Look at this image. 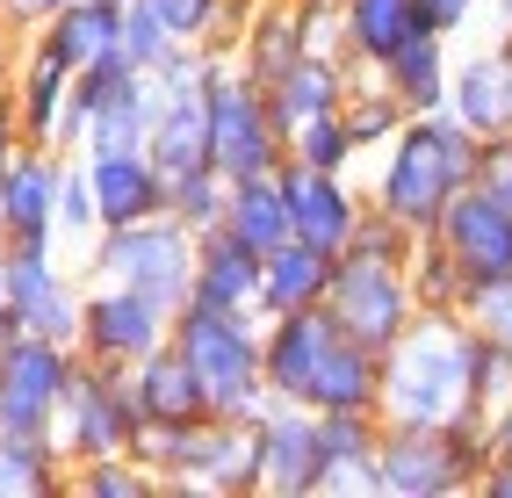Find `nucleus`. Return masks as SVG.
Instances as JSON below:
<instances>
[{
    "label": "nucleus",
    "instance_id": "1",
    "mask_svg": "<svg viewBox=\"0 0 512 498\" xmlns=\"http://www.w3.org/2000/svg\"><path fill=\"white\" fill-rule=\"evenodd\" d=\"M267 390L289 397V405H311V412H375L383 354L354 340L332 318V304L282 311V318H267Z\"/></svg>",
    "mask_w": 512,
    "mask_h": 498
},
{
    "label": "nucleus",
    "instance_id": "2",
    "mask_svg": "<svg viewBox=\"0 0 512 498\" xmlns=\"http://www.w3.org/2000/svg\"><path fill=\"white\" fill-rule=\"evenodd\" d=\"M476 152L484 138L455 116V109H433V116H412L397 138L375 152V174H368V203L390 210L404 231H426L440 224V210L476 181Z\"/></svg>",
    "mask_w": 512,
    "mask_h": 498
},
{
    "label": "nucleus",
    "instance_id": "3",
    "mask_svg": "<svg viewBox=\"0 0 512 498\" xmlns=\"http://www.w3.org/2000/svg\"><path fill=\"white\" fill-rule=\"evenodd\" d=\"M469 354L476 332L462 325V311H419L397 332V347H383L375 412L390 426H448L455 412H469Z\"/></svg>",
    "mask_w": 512,
    "mask_h": 498
},
{
    "label": "nucleus",
    "instance_id": "4",
    "mask_svg": "<svg viewBox=\"0 0 512 498\" xmlns=\"http://www.w3.org/2000/svg\"><path fill=\"white\" fill-rule=\"evenodd\" d=\"M174 347L188 354V369L210 390L217 419H260L267 412V318L260 311H217V304H188L174 311Z\"/></svg>",
    "mask_w": 512,
    "mask_h": 498
},
{
    "label": "nucleus",
    "instance_id": "5",
    "mask_svg": "<svg viewBox=\"0 0 512 498\" xmlns=\"http://www.w3.org/2000/svg\"><path fill=\"white\" fill-rule=\"evenodd\" d=\"M491 412H455L448 426H390L375 441V470H383V498H455L476 491L491 470Z\"/></svg>",
    "mask_w": 512,
    "mask_h": 498
},
{
    "label": "nucleus",
    "instance_id": "6",
    "mask_svg": "<svg viewBox=\"0 0 512 498\" xmlns=\"http://www.w3.org/2000/svg\"><path fill=\"white\" fill-rule=\"evenodd\" d=\"M87 282H123L145 289L152 304L181 311L195 296V231L166 210V217H138V224H109L87 239Z\"/></svg>",
    "mask_w": 512,
    "mask_h": 498
},
{
    "label": "nucleus",
    "instance_id": "7",
    "mask_svg": "<svg viewBox=\"0 0 512 498\" xmlns=\"http://www.w3.org/2000/svg\"><path fill=\"white\" fill-rule=\"evenodd\" d=\"M282 159H289V138H282L275 109H267V87L231 51H217V73H210V166L224 181H253V174H275Z\"/></svg>",
    "mask_w": 512,
    "mask_h": 498
},
{
    "label": "nucleus",
    "instance_id": "8",
    "mask_svg": "<svg viewBox=\"0 0 512 498\" xmlns=\"http://www.w3.org/2000/svg\"><path fill=\"white\" fill-rule=\"evenodd\" d=\"M138 397H130V369H109V361H87L80 354V369H73V390H65V405H58V448L65 462H94V455H130L138 448Z\"/></svg>",
    "mask_w": 512,
    "mask_h": 498
},
{
    "label": "nucleus",
    "instance_id": "9",
    "mask_svg": "<svg viewBox=\"0 0 512 498\" xmlns=\"http://www.w3.org/2000/svg\"><path fill=\"white\" fill-rule=\"evenodd\" d=\"M73 369H80V347L51 340V332H22L0 347V434H58Z\"/></svg>",
    "mask_w": 512,
    "mask_h": 498
},
{
    "label": "nucleus",
    "instance_id": "10",
    "mask_svg": "<svg viewBox=\"0 0 512 498\" xmlns=\"http://www.w3.org/2000/svg\"><path fill=\"white\" fill-rule=\"evenodd\" d=\"M332 318L368 340L375 354L397 347V332L419 318V296H412V268L397 260H368V253H339V275H332Z\"/></svg>",
    "mask_w": 512,
    "mask_h": 498
},
{
    "label": "nucleus",
    "instance_id": "11",
    "mask_svg": "<svg viewBox=\"0 0 512 498\" xmlns=\"http://www.w3.org/2000/svg\"><path fill=\"white\" fill-rule=\"evenodd\" d=\"M0 289L29 332L80 347V311H87V275L58 268V246H8L0 239Z\"/></svg>",
    "mask_w": 512,
    "mask_h": 498
},
{
    "label": "nucleus",
    "instance_id": "12",
    "mask_svg": "<svg viewBox=\"0 0 512 498\" xmlns=\"http://www.w3.org/2000/svg\"><path fill=\"white\" fill-rule=\"evenodd\" d=\"M166 340H174V311L166 304H152L145 289H123V282H87V311H80V354L87 361L138 369Z\"/></svg>",
    "mask_w": 512,
    "mask_h": 498
},
{
    "label": "nucleus",
    "instance_id": "13",
    "mask_svg": "<svg viewBox=\"0 0 512 498\" xmlns=\"http://www.w3.org/2000/svg\"><path fill=\"white\" fill-rule=\"evenodd\" d=\"M325 477V419L311 405L267 397L260 412V491L267 498H318Z\"/></svg>",
    "mask_w": 512,
    "mask_h": 498
},
{
    "label": "nucleus",
    "instance_id": "14",
    "mask_svg": "<svg viewBox=\"0 0 512 498\" xmlns=\"http://www.w3.org/2000/svg\"><path fill=\"white\" fill-rule=\"evenodd\" d=\"M65 159L51 145H22L0 166V239L8 246H58V188H65Z\"/></svg>",
    "mask_w": 512,
    "mask_h": 498
},
{
    "label": "nucleus",
    "instance_id": "15",
    "mask_svg": "<svg viewBox=\"0 0 512 498\" xmlns=\"http://www.w3.org/2000/svg\"><path fill=\"white\" fill-rule=\"evenodd\" d=\"M282 188H289V217H296L303 246H318V253L354 246V231L368 217V188H354V174H325V166L282 159Z\"/></svg>",
    "mask_w": 512,
    "mask_h": 498
},
{
    "label": "nucleus",
    "instance_id": "16",
    "mask_svg": "<svg viewBox=\"0 0 512 498\" xmlns=\"http://www.w3.org/2000/svg\"><path fill=\"white\" fill-rule=\"evenodd\" d=\"M433 239L448 246L455 260H462V275L469 282H491V275H512V210L498 203V195H484V188H462L448 210H440V224H433Z\"/></svg>",
    "mask_w": 512,
    "mask_h": 498
},
{
    "label": "nucleus",
    "instance_id": "17",
    "mask_svg": "<svg viewBox=\"0 0 512 498\" xmlns=\"http://www.w3.org/2000/svg\"><path fill=\"white\" fill-rule=\"evenodd\" d=\"M448 109L476 130V138H505V130H512V44H505V37L455 58Z\"/></svg>",
    "mask_w": 512,
    "mask_h": 498
},
{
    "label": "nucleus",
    "instance_id": "18",
    "mask_svg": "<svg viewBox=\"0 0 512 498\" xmlns=\"http://www.w3.org/2000/svg\"><path fill=\"white\" fill-rule=\"evenodd\" d=\"M73 65H65L58 51H44L37 37L22 44V65H15V109H22V130H29V145H51L65 152V109H73Z\"/></svg>",
    "mask_w": 512,
    "mask_h": 498
},
{
    "label": "nucleus",
    "instance_id": "19",
    "mask_svg": "<svg viewBox=\"0 0 512 498\" xmlns=\"http://www.w3.org/2000/svg\"><path fill=\"white\" fill-rule=\"evenodd\" d=\"M318 419H325V477H318V498H383V470H375L383 412H318Z\"/></svg>",
    "mask_w": 512,
    "mask_h": 498
},
{
    "label": "nucleus",
    "instance_id": "20",
    "mask_svg": "<svg viewBox=\"0 0 512 498\" xmlns=\"http://www.w3.org/2000/svg\"><path fill=\"white\" fill-rule=\"evenodd\" d=\"M94 203H101V231L109 224H138V217H166V166L152 152H109L87 159Z\"/></svg>",
    "mask_w": 512,
    "mask_h": 498
},
{
    "label": "nucleus",
    "instance_id": "21",
    "mask_svg": "<svg viewBox=\"0 0 512 498\" xmlns=\"http://www.w3.org/2000/svg\"><path fill=\"white\" fill-rule=\"evenodd\" d=\"M260 260L238 231H202L195 239V304H217V311H260Z\"/></svg>",
    "mask_w": 512,
    "mask_h": 498
},
{
    "label": "nucleus",
    "instance_id": "22",
    "mask_svg": "<svg viewBox=\"0 0 512 498\" xmlns=\"http://www.w3.org/2000/svg\"><path fill=\"white\" fill-rule=\"evenodd\" d=\"M347 80H354V65L347 58H325V51H303L289 73L267 80V109H275L282 138H296L311 116H332L339 102H347Z\"/></svg>",
    "mask_w": 512,
    "mask_h": 498
},
{
    "label": "nucleus",
    "instance_id": "23",
    "mask_svg": "<svg viewBox=\"0 0 512 498\" xmlns=\"http://www.w3.org/2000/svg\"><path fill=\"white\" fill-rule=\"evenodd\" d=\"M339 275V253H318L303 239H282L275 253L260 260V318H282V311H318L332 296Z\"/></svg>",
    "mask_w": 512,
    "mask_h": 498
},
{
    "label": "nucleus",
    "instance_id": "24",
    "mask_svg": "<svg viewBox=\"0 0 512 498\" xmlns=\"http://www.w3.org/2000/svg\"><path fill=\"white\" fill-rule=\"evenodd\" d=\"M123 8L130 0H73V8H58L44 29H29V37H37L44 51H58L73 73H87V65L123 51Z\"/></svg>",
    "mask_w": 512,
    "mask_h": 498
},
{
    "label": "nucleus",
    "instance_id": "25",
    "mask_svg": "<svg viewBox=\"0 0 512 498\" xmlns=\"http://www.w3.org/2000/svg\"><path fill=\"white\" fill-rule=\"evenodd\" d=\"M130 397H138L145 419H174V426L210 419V390H202V376L188 369V354H181L174 340L152 347L138 369H130Z\"/></svg>",
    "mask_w": 512,
    "mask_h": 498
},
{
    "label": "nucleus",
    "instance_id": "26",
    "mask_svg": "<svg viewBox=\"0 0 512 498\" xmlns=\"http://www.w3.org/2000/svg\"><path fill=\"white\" fill-rule=\"evenodd\" d=\"M383 80L397 87V102L412 109V116L448 109V87H455V37H440V29H412V37L397 44V58L383 65Z\"/></svg>",
    "mask_w": 512,
    "mask_h": 498
},
{
    "label": "nucleus",
    "instance_id": "27",
    "mask_svg": "<svg viewBox=\"0 0 512 498\" xmlns=\"http://www.w3.org/2000/svg\"><path fill=\"white\" fill-rule=\"evenodd\" d=\"M311 51L303 44V15H296V0H253V15H246V29H238V65L267 87L275 73H289V65Z\"/></svg>",
    "mask_w": 512,
    "mask_h": 498
},
{
    "label": "nucleus",
    "instance_id": "28",
    "mask_svg": "<svg viewBox=\"0 0 512 498\" xmlns=\"http://www.w3.org/2000/svg\"><path fill=\"white\" fill-rule=\"evenodd\" d=\"M339 15H347V65H361V73H383L397 44L426 29L412 0H339Z\"/></svg>",
    "mask_w": 512,
    "mask_h": 498
},
{
    "label": "nucleus",
    "instance_id": "29",
    "mask_svg": "<svg viewBox=\"0 0 512 498\" xmlns=\"http://www.w3.org/2000/svg\"><path fill=\"white\" fill-rule=\"evenodd\" d=\"M224 231H238L253 253H275L282 239H296V217H289V188H282V166L275 174H253V181H231V203H224Z\"/></svg>",
    "mask_w": 512,
    "mask_h": 498
},
{
    "label": "nucleus",
    "instance_id": "30",
    "mask_svg": "<svg viewBox=\"0 0 512 498\" xmlns=\"http://www.w3.org/2000/svg\"><path fill=\"white\" fill-rule=\"evenodd\" d=\"M73 491V462L51 434H0V498H58Z\"/></svg>",
    "mask_w": 512,
    "mask_h": 498
},
{
    "label": "nucleus",
    "instance_id": "31",
    "mask_svg": "<svg viewBox=\"0 0 512 498\" xmlns=\"http://www.w3.org/2000/svg\"><path fill=\"white\" fill-rule=\"evenodd\" d=\"M339 116H347L361 159H368V152H383L397 130L412 123V109L397 102V87H390L383 73H361V65H354V80H347V102H339Z\"/></svg>",
    "mask_w": 512,
    "mask_h": 498
},
{
    "label": "nucleus",
    "instance_id": "32",
    "mask_svg": "<svg viewBox=\"0 0 512 498\" xmlns=\"http://www.w3.org/2000/svg\"><path fill=\"white\" fill-rule=\"evenodd\" d=\"M412 296H419V311H462V296H469V275H462V260L448 253L426 231L419 253H412Z\"/></svg>",
    "mask_w": 512,
    "mask_h": 498
},
{
    "label": "nucleus",
    "instance_id": "33",
    "mask_svg": "<svg viewBox=\"0 0 512 498\" xmlns=\"http://www.w3.org/2000/svg\"><path fill=\"white\" fill-rule=\"evenodd\" d=\"M224 203H231V181L217 174V166H195V174H174V181H166V210H174L195 239L224 224Z\"/></svg>",
    "mask_w": 512,
    "mask_h": 498
},
{
    "label": "nucleus",
    "instance_id": "34",
    "mask_svg": "<svg viewBox=\"0 0 512 498\" xmlns=\"http://www.w3.org/2000/svg\"><path fill=\"white\" fill-rule=\"evenodd\" d=\"M73 491L80 498H145V491H166L138 455H94V462H73Z\"/></svg>",
    "mask_w": 512,
    "mask_h": 498
},
{
    "label": "nucleus",
    "instance_id": "35",
    "mask_svg": "<svg viewBox=\"0 0 512 498\" xmlns=\"http://www.w3.org/2000/svg\"><path fill=\"white\" fill-rule=\"evenodd\" d=\"M289 159H303V166H325V174H354V159H361V145H354V130H347V116H311L289 138Z\"/></svg>",
    "mask_w": 512,
    "mask_h": 498
},
{
    "label": "nucleus",
    "instance_id": "36",
    "mask_svg": "<svg viewBox=\"0 0 512 498\" xmlns=\"http://www.w3.org/2000/svg\"><path fill=\"white\" fill-rule=\"evenodd\" d=\"M462 325L476 332V340H498V347H512V275L469 282V296H462Z\"/></svg>",
    "mask_w": 512,
    "mask_h": 498
},
{
    "label": "nucleus",
    "instance_id": "37",
    "mask_svg": "<svg viewBox=\"0 0 512 498\" xmlns=\"http://www.w3.org/2000/svg\"><path fill=\"white\" fill-rule=\"evenodd\" d=\"M174 51H181V37L145 8V0H130V8H123V58L138 65V73H159V65L174 58Z\"/></svg>",
    "mask_w": 512,
    "mask_h": 498
},
{
    "label": "nucleus",
    "instance_id": "38",
    "mask_svg": "<svg viewBox=\"0 0 512 498\" xmlns=\"http://www.w3.org/2000/svg\"><path fill=\"white\" fill-rule=\"evenodd\" d=\"M94 231H101V203H94L87 159L73 152L65 159V188H58V239H94Z\"/></svg>",
    "mask_w": 512,
    "mask_h": 498
},
{
    "label": "nucleus",
    "instance_id": "39",
    "mask_svg": "<svg viewBox=\"0 0 512 498\" xmlns=\"http://www.w3.org/2000/svg\"><path fill=\"white\" fill-rule=\"evenodd\" d=\"M505 397H512V347L476 340V354H469V405L476 412H498Z\"/></svg>",
    "mask_w": 512,
    "mask_h": 498
},
{
    "label": "nucleus",
    "instance_id": "40",
    "mask_svg": "<svg viewBox=\"0 0 512 498\" xmlns=\"http://www.w3.org/2000/svg\"><path fill=\"white\" fill-rule=\"evenodd\" d=\"M476 188L498 195V203L512 210V130L505 138H484V152H476Z\"/></svg>",
    "mask_w": 512,
    "mask_h": 498
},
{
    "label": "nucleus",
    "instance_id": "41",
    "mask_svg": "<svg viewBox=\"0 0 512 498\" xmlns=\"http://www.w3.org/2000/svg\"><path fill=\"white\" fill-rule=\"evenodd\" d=\"M412 8H419V22H426V29H440V37H462V29L484 15L491 0H412Z\"/></svg>",
    "mask_w": 512,
    "mask_h": 498
},
{
    "label": "nucleus",
    "instance_id": "42",
    "mask_svg": "<svg viewBox=\"0 0 512 498\" xmlns=\"http://www.w3.org/2000/svg\"><path fill=\"white\" fill-rule=\"evenodd\" d=\"M58 8H73V0H0V15H8V22L22 29V37H29V29H44Z\"/></svg>",
    "mask_w": 512,
    "mask_h": 498
},
{
    "label": "nucleus",
    "instance_id": "43",
    "mask_svg": "<svg viewBox=\"0 0 512 498\" xmlns=\"http://www.w3.org/2000/svg\"><path fill=\"white\" fill-rule=\"evenodd\" d=\"M22 145H29V130H22V109H15V87H0V166H8Z\"/></svg>",
    "mask_w": 512,
    "mask_h": 498
},
{
    "label": "nucleus",
    "instance_id": "44",
    "mask_svg": "<svg viewBox=\"0 0 512 498\" xmlns=\"http://www.w3.org/2000/svg\"><path fill=\"white\" fill-rule=\"evenodd\" d=\"M22 44H29V37H22V29H15L8 15H0V87L15 80V65H22Z\"/></svg>",
    "mask_w": 512,
    "mask_h": 498
},
{
    "label": "nucleus",
    "instance_id": "45",
    "mask_svg": "<svg viewBox=\"0 0 512 498\" xmlns=\"http://www.w3.org/2000/svg\"><path fill=\"white\" fill-rule=\"evenodd\" d=\"M484 498H512V462L505 455H491V470H484V484H476Z\"/></svg>",
    "mask_w": 512,
    "mask_h": 498
},
{
    "label": "nucleus",
    "instance_id": "46",
    "mask_svg": "<svg viewBox=\"0 0 512 498\" xmlns=\"http://www.w3.org/2000/svg\"><path fill=\"white\" fill-rule=\"evenodd\" d=\"M491 448H498V455L512 462V397H505V405L491 412Z\"/></svg>",
    "mask_w": 512,
    "mask_h": 498
},
{
    "label": "nucleus",
    "instance_id": "47",
    "mask_svg": "<svg viewBox=\"0 0 512 498\" xmlns=\"http://www.w3.org/2000/svg\"><path fill=\"white\" fill-rule=\"evenodd\" d=\"M22 332H29V325L15 318V304H0V347H8V340H22Z\"/></svg>",
    "mask_w": 512,
    "mask_h": 498
},
{
    "label": "nucleus",
    "instance_id": "48",
    "mask_svg": "<svg viewBox=\"0 0 512 498\" xmlns=\"http://www.w3.org/2000/svg\"><path fill=\"white\" fill-rule=\"evenodd\" d=\"M491 15H498V22H505V15H512V0H491Z\"/></svg>",
    "mask_w": 512,
    "mask_h": 498
},
{
    "label": "nucleus",
    "instance_id": "49",
    "mask_svg": "<svg viewBox=\"0 0 512 498\" xmlns=\"http://www.w3.org/2000/svg\"><path fill=\"white\" fill-rule=\"evenodd\" d=\"M498 37H505V44H512V15H505V22H498Z\"/></svg>",
    "mask_w": 512,
    "mask_h": 498
},
{
    "label": "nucleus",
    "instance_id": "50",
    "mask_svg": "<svg viewBox=\"0 0 512 498\" xmlns=\"http://www.w3.org/2000/svg\"><path fill=\"white\" fill-rule=\"evenodd\" d=\"M0 304H8V289H0Z\"/></svg>",
    "mask_w": 512,
    "mask_h": 498
}]
</instances>
